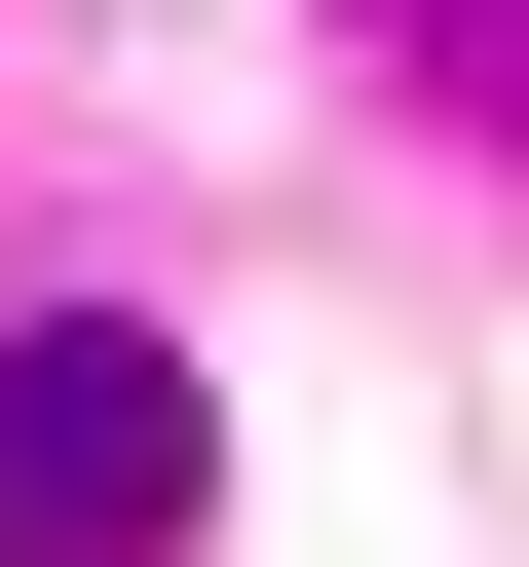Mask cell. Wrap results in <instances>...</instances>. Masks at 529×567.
Returning <instances> with one entry per match:
<instances>
[{
	"label": "cell",
	"mask_w": 529,
	"mask_h": 567,
	"mask_svg": "<svg viewBox=\"0 0 529 567\" xmlns=\"http://www.w3.org/2000/svg\"><path fill=\"white\" fill-rule=\"evenodd\" d=\"M189 492H227V416H189V341H0V567H189Z\"/></svg>",
	"instance_id": "obj_1"
}]
</instances>
